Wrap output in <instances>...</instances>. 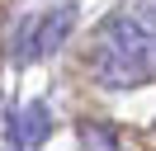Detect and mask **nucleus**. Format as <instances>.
Listing matches in <instances>:
<instances>
[{
  "instance_id": "obj_2",
  "label": "nucleus",
  "mask_w": 156,
  "mask_h": 151,
  "mask_svg": "<svg viewBox=\"0 0 156 151\" xmlns=\"http://www.w3.org/2000/svg\"><path fill=\"white\" fill-rule=\"evenodd\" d=\"M71 28H76V5H57V9H48V14H33L29 24H24V38H14V61H38V57H48V52H57L62 43L71 38Z\"/></svg>"
},
{
  "instance_id": "obj_5",
  "label": "nucleus",
  "mask_w": 156,
  "mask_h": 151,
  "mask_svg": "<svg viewBox=\"0 0 156 151\" xmlns=\"http://www.w3.org/2000/svg\"><path fill=\"white\" fill-rule=\"evenodd\" d=\"M133 19H137V24H142L147 33L156 38V0H137V5H133Z\"/></svg>"
},
{
  "instance_id": "obj_4",
  "label": "nucleus",
  "mask_w": 156,
  "mask_h": 151,
  "mask_svg": "<svg viewBox=\"0 0 156 151\" xmlns=\"http://www.w3.org/2000/svg\"><path fill=\"white\" fill-rule=\"evenodd\" d=\"M80 146H85V151H123L118 137L104 128V123H85V128H80Z\"/></svg>"
},
{
  "instance_id": "obj_1",
  "label": "nucleus",
  "mask_w": 156,
  "mask_h": 151,
  "mask_svg": "<svg viewBox=\"0 0 156 151\" xmlns=\"http://www.w3.org/2000/svg\"><path fill=\"white\" fill-rule=\"evenodd\" d=\"M90 71L104 90H133L156 76V38L133 14H109L95 33Z\"/></svg>"
},
{
  "instance_id": "obj_3",
  "label": "nucleus",
  "mask_w": 156,
  "mask_h": 151,
  "mask_svg": "<svg viewBox=\"0 0 156 151\" xmlns=\"http://www.w3.org/2000/svg\"><path fill=\"white\" fill-rule=\"evenodd\" d=\"M48 132H52V113L43 99H29V104L10 109V142L14 146H43Z\"/></svg>"
}]
</instances>
